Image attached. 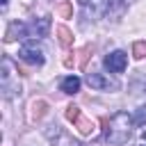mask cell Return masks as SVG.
Segmentation results:
<instances>
[{"label":"cell","instance_id":"1","mask_svg":"<svg viewBox=\"0 0 146 146\" xmlns=\"http://www.w3.org/2000/svg\"><path fill=\"white\" fill-rule=\"evenodd\" d=\"M132 125H135L132 114H128V112H116V114L110 119L107 128H105V139H107L110 144H123V141H128Z\"/></svg>","mask_w":146,"mask_h":146},{"label":"cell","instance_id":"2","mask_svg":"<svg viewBox=\"0 0 146 146\" xmlns=\"http://www.w3.org/2000/svg\"><path fill=\"white\" fill-rule=\"evenodd\" d=\"M18 57L23 59V62H27L30 66H41L43 64V48L34 41V39H30V41H23V46L18 48Z\"/></svg>","mask_w":146,"mask_h":146},{"label":"cell","instance_id":"3","mask_svg":"<svg viewBox=\"0 0 146 146\" xmlns=\"http://www.w3.org/2000/svg\"><path fill=\"white\" fill-rule=\"evenodd\" d=\"M80 7H82V16L84 18L98 21V18L110 14L112 0H80Z\"/></svg>","mask_w":146,"mask_h":146},{"label":"cell","instance_id":"4","mask_svg":"<svg viewBox=\"0 0 146 146\" xmlns=\"http://www.w3.org/2000/svg\"><path fill=\"white\" fill-rule=\"evenodd\" d=\"M125 66H128V55L123 50H114L105 57V68L112 71V73H123Z\"/></svg>","mask_w":146,"mask_h":146},{"label":"cell","instance_id":"5","mask_svg":"<svg viewBox=\"0 0 146 146\" xmlns=\"http://www.w3.org/2000/svg\"><path fill=\"white\" fill-rule=\"evenodd\" d=\"M48 27H50V21H48V18L32 21V23L27 25V36H46V34H48Z\"/></svg>","mask_w":146,"mask_h":146},{"label":"cell","instance_id":"6","mask_svg":"<svg viewBox=\"0 0 146 146\" xmlns=\"http://www.w3.org/2000/svg\"><path fill=\"white\" fill-rule=\"evenodd\" d=\"M87 82H89V87H94V89H114V87H116L112 80L103 78L100 73H89V75H87Z\"/></svg>","mask_w":146,"mask_h":146},{"label":"cell","instance_id":"7","mask_svg":"<svg viewBox=\"0 0 146 146\" xmlns=\"http://www.w3.org/2000/svg\"><path fill=\"white\" fill-rule=\"evenodd\" d=\"M59 87H62L64 94H78V91H80V78H78V75H68V78L62 80Z\"/></svg>","mask_w":146,"mask_h":146},{"label":"cell","instance_id":"8","mask_svg":"<svg viewBox=\"0 0 146 146\" xmlns=\"http://www.w3.org/2000/svg\"><path fill=\"white\" fill-rule=\"evenodd\" d=\"M132 121H135V125H141V123L146 121V105H144V107H139V110L132 114Z\"/></svg>","mask_w":146,"mask_h":146},{"label":"cell","instance_id":"9","mask_svg":"<svg viewBox=\"0 0 146 146\" xmlns=\"http://www.w3.org/2000/svg\"><path fill=\"white\" fill-rule=\"evenodd\" d=\"M132 52H135V57H146V43L144 41H137L135 48H132Z\"/></svg>","mask_w":146,"mask_h":146},{"label":"cell","instance_id":"10","mask_svg":"<svg viewBox=\"0 0 146 146\" xmlns=\"http://www.w3.org/2000/svg\"><path fill=\"white\" fill-rule=\"evenodd\" d=\"M66 116H68V121H78V119H80V110H78V107H68Z\"/></svg>","mask_w":146,"mask_h":146},{"label":"cell","instance_id":"11","mask_svg":"<svg viewBox=\"0 0 146 146\" xmlns=\"http://www.w3.org/2000/svg\"><path fill=\"white\" fill-rule=\"evenodd\" d=\"M59 34H62V43H64V46H68V41H71V39H68V32H66L64 27H59Z\"/></svg>","mask_w":146,"mask_h":146},{"label":"cell","instance_id":"12","mask_svg":"<svg viewBox=\"0 0 146 146\" xmlns=\"http://www.w3.org/2000/svg\"><path fill=\"white\" fill-rule=\"evenodd\" d=\"M141 137H144V139H146V130H144V132H141Z\"/></svg>","mask_w":146,"mask_h":146}]
</instances>
